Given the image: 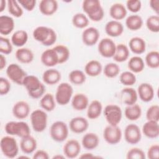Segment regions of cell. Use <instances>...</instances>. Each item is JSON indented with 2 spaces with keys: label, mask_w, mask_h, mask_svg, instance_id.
I'll return each mask as SVG.
<instances>
[{
  "label": "cell",
  "mask_w": 159,
  "mask_h": 159,
  "mask_svg": "<svg viewBox=\"0 0 159 159\" xmlns=\"http://www.w3.org/2000/svg\"><path fill=\"white\" fill-rule=\"evenodd\" d=\"M22 85L25 88L29 96L33 99L41 98L45 92V86L35 75H27Z\"/></svg>",
  "instance_id": "1"
},
{
  "label": "cell",
  "mask_w": 159,
  "mask_h": 159,
  "mask_svg": "<svg viewBox=\"0 0 159 159\" xmlns=\"http://www.w3.org/2000/svg\"><path fill=\"white\" fill-rule=\"evenodd\" d=\"M82 9L88 17L94 22L101 21L104 16V11L98 0H84Z\"/></svg>",
  "instance_id": "2"
},
{
  "label": "cell",
  "mask_w": 159,
  "mask_h": 159,
  "mask_svg": "<svg viewBox=\"0 0 159 159\" xmlns=\"http://www.w3.org/2000/svg\"><path fill=\"white\" fill-rule=\"evenodd\" d=\"M4 130L7 134L16 135L21 139L30 135V127L24 121H9L5 124Z\"/></svg>",
  "instance_id": "3"
},
{
  "label": "cell",
  "mask_w": 159,
  "mask_h": 159,
  "mask_svg": "<svg viewBox=\"0 0 159 159\" xmlns=\"http://www.w3.org/2000/svg\"><path fill=\"white\" fill-rule=\"evenodd\" d=\"M0 147L3 155L8 158H14L19 153V145L17 140L12 135H6L1 138Z\"/></svg>",
  "instance_id": "4"
},
{
  "label": "cell",
  "mask_w": 159,
  "mask_h": 159,
  "mask_svg": "<svg viewBox=\"0 0 159 159\" xmlns=\"http://www.w3.org/2000/svg\"><path fill=\"white\" fill-rule=\"evenodd\" d=\"M73 94V89L68 83H60L57 88L55 99L56 102L61 106L68 104L71 100Z\"/></svg>",
  "instance_id": "5"
},
{
  "label": "cell",
  "mask_w": 159,
  "mask_h": 159,
  "mask_svg": "<svg viewBox=\"0 0 159 159\" xmlns=\"http://www.w3.org/2000/svg\"><path fill=\"white\" fill-rule=\"evenodd\" d=\"M30 123L33 130L37 132H42L47 126L48 116L45 111L35 109L30 114Z\"/></svg>",
  "instance_id": "6"
},
{
  "label": "cell",
  "mask_w": 159,
  "mask_h": 159,
  "mask_svg": "<svg viewBox=\"0 0 159 159\" xmlns=\"http://www.w3.org/2000/svg\"><path fill=\"white\" fill-rule=\"evenodd\" d=\"M50 135L55 142H62L65 141L69 133V128L63 121L57 120L53 122L50 128Z\"/></svg>",
  "instance_id": "7"
},
{
  "label": "cell",
  "mask_w": 159,
  "mask_h": 159,
  "mask_svg": "<svg viewBox=\"0 0 159 159\" xmlns=\"http://www.w3.org/2000/svg\"><path fill=\"white\" fill-rule=\"evenodd\" d=\"M103 113L106 121L109 125H118L121 121L122 112L121 108L116 104L107 105Z\"/></svg>",
  "instance_id": "8"
},
{
  "label": "cell",
  "mask_w": 159,
  "mask_h": 159,
  "mask_svg": "<svg viewBox=\"0 0 159 159\" xmlns=\"http://www.w3.org/2000/svg\"><path fill=\"white\" fill-rule=\"evenodd\" d=\"M6 73L11 81L19 85H22L23 81L27 75L21 66L16 63L9 65L6 68Z\"/></svg>",
  "instance_id": "9"
},
{
  "label": "cell",
  "mask_w": 159,
  "mask_h": 159,
  "mask_svg": "<svg viewBox=\"0 0 159 159\" xmlns=\"http://www.w3.org/2000/svg\"><path fill=\"white\" fill-rule=\"evenodd\" d=\"M122 136V131L118 125H107L103 130V138L110 145H116L119 143Z\"/></svg>",
  "instance_id": "10"
},
{
  "label": "cell",
  "mask_w": 159,
  "mask_h": 159,
  "mask_svg": "<svg viewBox=\"0 0 159 159\" xmlns=\"http://www.w3.org/2000/svg\"><path fill=\"white\" fill-rule=\"evenodd\" d=\"M124 139L129 144L138 143L142 139V131L139 127L135 124H128L124 129Z\"/></svg>",
  "instance_id": "11"
},
{
  "label": "cell",
  "mask_w": 159,
  "mask_h": 159,
  "mask_svg": "<svg viewBox=\"0 0 159 159\" xmlns=\"http://www.w3.org/2000/svg\"><path fill=\"white\" fill-rule=\"evenodd\" d=\"M116 49L115 42L109 38H104L100 40L98 50L99 54L104 58H112Z\"/></svg>",
  "instance_id": "12"
},
{
  "label": "cell",
  "mask_w": 159,
  "mask_h": 159,
  "mask_svg": "<svg viewBox=\"0 0 159 159\" xmlns=\"http://www.w3.org/2000/svg\"><path fill=\"white\" fill-rule=\"evenodd\" d=\"M100 37L98 29L94 27L86 28L82 32L81 39L83 43L89 47H91L97 43Z\"/></svg>",
  "instance_id": "13"
},
{
  "label": "cell",
  "mask_w": 159,
  "mask_h": 159,
  "mask_svg": "<svg viewBox=\"0 0 159 159\" xmlns=\"http://www.w3.org/2000/svg\"><path fill=\"white\" fill-rule=\"evenodd\" d=\"M63 152L65 157L68 158H75L80 153L81 145L77 140L70 139L63 145Z\"/></svg>",
  "instance_id": "14"
},
{
  "label": "cell",
  "mask_w": 159,
  "mask_h": 159,
  "mask_svg": "<svg viewBox=\"0 0 159 159\" xmlns=\"http://www.w3.org/2000/svg\"><path fill=\"white\" fill-rule=\"evenodd\" d=\"M89 127L88 120L83 117H75L71 119L69 122L70 130L75 134L84 132Z\"/></svg>",
  "instance_id": "15"
},
{
  "label": "cell",
  "mask_w": 159,
  "mask_h": 159,
  "mask_svg": "<svg viewBox=\"0 0 159 159\" xmlns=\"http://www.w3.org/2000/svg\"><path fill=\"white\" fill-rule=\"evenodd\" d=\"M137 93L138 97H139L140 100L145 102L151 101L155 94L154 89L152 85L148 83H141L137 88Z\"/></svg>",
  "instance_id": "16"
},
{
  "label": "cell",
  "mask_w": 159,
  "mask_h": 159,
  "mask_svg": "<svg viewBox=\"0 0 159 159\" xmlns=\"http://www.w3.org/2000/svg\"><path fill=\"white\" fill-rule=\"evenodd\" d=\"M30 111L29 104L24 101H19L16 102L12 109L13 116L18 119H24L27 118Z\"/></svg>",
  "instance_id": "17"
},
{
  "label": "cell",
  "mask_w": 159,
  "mask_h": 159,
  "mask_svg": "<svg viewBox=\"0 0 159 159\" xmlns=\"http://www.w3.org/2000/svg\"><path fill=\"white\" fill-rule=\"evenodd\" d=\"M40 61L44 66L47 67H53L58 64V57L53 48L43 52L40 56Z\"/></svg>",
  "instance_id": "18"
},
{
  "label": "cell",
  "mask_w": 159,
  "mask_h": 159,
  "mask_svg": "<svg viewBox=\"0 0 159 159\" xmlns=\"http://www.w3.org/2000/svg\"><path fill=\"white\" fill-rule=\"evenodd\" d=\"M104 30L106 34L109 37H117L122 34L124 32V26L120 22L112 20L106 24Z\"/></svg>",
  "instance_id": "19"
},
{
  "label": "cell",
  "mask_w": 159,
  "mask_h": 159,
  "mask_svg": "<svg viewBox=\"0 0 159 159\" xmlns=\"http://www.w3.org/2000/svg\"><path fill=\"white\" fill-rule=\"evenodd\" d=\"M58 8V4L56 0H42L39 5L41 14L46 16L54 14Z\"/></svg>",
  "instance_id": "20"
},
{
  "label": "cell",
  "mask_w": 159,
  "mask_h": 159,
  "mask_svg": "<svg viewBox=\"0 0 159 159\" xmlns=\"http://www.w3.org/2000/svg\"><path fill=\"white\" fill-rule=\"evenodd\" d=\"M71 103L75 110L81 111L87 109L89 105V99L84 93H76L72 97Z\"/></svg>",
  "instance_id": "21"
},
{
  "label": "cell",
  "mask_w": 159,
  "mask_h": 159,
  "mask_svg": "<svg viewBox=\"0 0 159 159\" xmlns=\"http://www.w3.org/2000/svg\"><path fill=\"white\" fill-rule=\"evenodd\" d=\"M142 132L149 139H155L159 135L158 122L147 120L142 126Z\"/></svg>",
  "instance_id": "22"
},
{
  "label": "cell",
  "mask_w": 159,
  "mask_h": 159,
  "mask_svg": "<svg viewBox=\"0 0 159 159\" xmlns=\"http://www.w3.org/2000/svg\"><path fill=\"white\" fill-rule=\"evenodd\" d=\"M37 147V142L36 139L30 135L22 138L20 142V148L21 151L25 154H31L34 153Z\"/></svg>",
  "instance_id": "23"
},
{
  "label": "cell",
  "mask_w": 159,
  "mask_h": 159,
  "mask_svg": "<svg viewBox=\"0 0 159 159\" xmlns=\"http://www.w3.org/2000/svg\"><path fill=\"white\" fill-rule=\"evenodd\" d=\"M120 97L122 102L127 106L135 104L138 99L137 91L130 87L123 88L120 91Z\"/></svg>",
  "instance_id": "24"
},
{
  "label": "cell",
  "mask_w": 159,
  "mask_h": 159,
  "mask_svg": "<svg viewBox=\"0 0 159 159\" xmlns=\"http://www.w3.org/2000/svg\"><path fill=\"white\" fill-rule=\"evenodd\" d=\"M99 143V139L98 135L93 132L85 134L81 139V145L86 150L95 149Z\"/></svg>",
  "instance_id": "25"
},
{
  "label": "cell",
  "mask_w": 159,
  "mask_h": 159,
  "mask_svg": "<svg viewBox=\"0 0 159 159\" xmlns=\"http://www.w3.org/2000/svg\"><path fill=\"white\" fill-rule=\"evenodd\" d=\"M15 22L14 19L9 16L2 15L0 16V34L2 35L10 34L14 30Z\"/></svg>",
  "instance_id": "26"
},
{
  "label": "cell",
  "mask_w": 159,
  "mask_h": 159,
  "mask_svg": "<svg viewBox=\"0 0 159 159\" xmlns=\"http://www.w3.org/2000/svg\"><path fill=\"white\" fill-rule=\"evenodd\" d=\"M61 73L55 68H50L45 70L42 75L43 82L48 85L57 84L61 80Z\"/></svg>",
  "instance_id": "27"
},
{
  "label": "cell",
  "mask_w": 159,
  "mask_h": 159,
  "mask_svg": "<svg viewBox=\"0 0 159 159\" xmlns=\"http://www.w3.org/2000/svg\"><path fill=\"white\" fill-rule=\"evenodd\" d=\"M127 14L125 6L121 3H114L109 9V15L115 20L119 21L124 19Z\"/></svg>",
  "instance_id": "28"
},
{
  "label": "cell",
  "mask_w": 159,
  "mask_h": 159,
  "mask_svg": "<svg viewBox=\"0 0 159 159\" xmlns=\"http://www.w3.org/2000/svg\"><path fill=\"white\" fill-rule=\"evenodd\" d=\"M129 49L135 54L140 55L145 52L146 50V42L141 37H134L130 39L129 42Z\"/></svg>",
  "instance_id": "29"
},
{
  "label": "cell",
  "mask_w": 159,
  "mask_h": 159,
  "mask_svg": "<svg viewBox=\"0 0 159 159\" xmlns=\"http://www.w3.org/2000/svg\"><path fill=\"white\" fill-rule=\"evenodd\" d=\"M52 29V28L43 25L37 27L33 31V37L36 41L43 45L48 40Z\"/></svg>",
  "instance_id": "30"
},
{
  "label": "cell",
  "mask_w": 159,
  "mask_h": 159,
  "mask_svg": "<svg viewBox=\"0 0 159 159\" xmlns=\"http://www.w3.org/2000/svg\"><path fill=\"white\" fill-rule=\"evenodd\" d=\"M15 56L19 62L24 64L31 63L34 58L32 51L30 48L25 47L18 48L16 52Z\"/></svg>",
  "instance_id": "31"
},
{
  "label": "cell",
  "mask_w": 159,
  "mask_h": 159,
  "mask_svg": "<svg viewBox=\"0 0 159 159\" xmlns=\"http://www.w3.org/2000/svg\"><path fill=\"white\" fill-rule=\"evenodd\" d=\"M102 71V66L101 63L96 60H90L84 66L85 74L91 77L99 76L101 73Z\"/></svg>",
  "instance_id": "32"
},
{
  "label": "cell",
  "mask_w": 159,
  "mask_h": 159,
  "mask_svg": "<svg viewBox=\"0 0 159 159\" xmlns=\"http://www.w3.org/2000/svg\"><path fill=\"white\" fill-rule=\"evenodd\" d=\"M102 111V105L98 100L92 101L87 107V117L89 119H96L98 118Z\"/></svg>",
  "instance_id": "33"
},
{
  "label": "cell",
  "mask_w": 159,
  "mask_h": 159,
  "mask_svg": "<svg viewBox=\"0 0 159 159\" xmlns=\"http://www.w3.org/2000/svg\"><path fill=\"white\" fill-rule=\"evenodd\" d=\"M28 34L24 30H16L11 36L12 44L17 47H22L28 40Z\"/></svg>",
  "instance_id": "34"
},
{
  "label": "cell",
  "mask_w": 159,
  "mask_h": 159,
  "mask_svg": "<svg viewBox=\"0 0 159 159\" xmlns=\"http://www.w3.org/2000/svg\"><path fill=\"white\" fill-rule=\"evenodd\" d=\"M129 57V49L124 43H119L116 45L115 53L112 57L113 60L119 63L126 61Z\"/></svg>",
  "instance_id": "35"
},
{
  "label": "cell",
  "mask_w": 159,
  "mask_h": 159,
  "mask_svg": "<svg viewBox=\"0 0 159 159\" xmlns=\"http://www.w3.org/2000/svg\"><path fill=\"white\" fill-rule=\"evenodd\" d=\"M143 23L142 18L137 14L130 15L125 19V25L127 28L132 31H136L141 29Z\"/></svg>",
  "instance_id": "36"
},
{
  "label": "cell",
  "mask_w": 159,
  "mask_h": 159,
  "mask_svg": "<svg viewBox=\"0 0 159 159\" xmlns=\"http://www.w3.org/2000/svg\"><path fill=\"white\" fill-rule=\"evenodd\" d=\"M41 107L47 112L53 111L56 107V101L54 96L52 93L45 94L40 100Z\"/></svg>",
  "instance_id": "37"
},
{
  "label": "cell",
  "mask_w": 159,
  "mask_h": 159,
  "mask_svg": "<svg viewBox=\"0 0 159 159\" xmlns=\"http://www.w3.org/2000/svg\"><path fill=\"white\" fill-rule=\"evenodd\" d=\"M128 68L134 73L142 72L145 68V63L142 58L139 56H134L131 57L127 64Z\"/></svg>",
  "instance_id": "38"
},
{
  "label": "cell",
  "mask_w": 159,
  "mask_h": 159,
  "mask_svg": "<svg viewBox=\"0 0 159 159\" xmlns=\"http://www.w3.org/2000/svg\"><path fill=\"white\" fill-rule=\"evenodd\" d=\"M124 115L129 120H137L142 116V108L136 103L130 106H127L125 108Z\"/></svg>",
  "instance_id": "39"
},
{
  "label": "cell",
  "mask_w": 159,
  "mask_h": 159,
  "mask_svg": "<svg viewBox=\"0 0 159 159\" xmlns=\"http://www.w3.org/2000/svg\"><path fill=\"white\" fill-rule=\"evenodd\" d=\"M72 24L78 29H84L89 24V18L83 13H76L73 15L71 19Z\"/></svg>",
  "instance_id": "40"
},
{
  "label": "cell",
  "mask_w": 159,
  "mask_h": 159,
  "mask_svg": "<svg viewBox=\"0 0 159 159\" xmlns=\"http://www.w3.org/2000/svg\"><path fill=\"white\" fill-rule=\"evenodd\" d=\"M70 81L75 85H81L86 81V74L80 70H74L68 75Z\"/></svg>",
  "instance_id": "41"
},
{
  "label": "cell",
  "mask_w": 159,
  "mask_h": 159,
  "mask_svg": "<svg viewBox=\"0 0 159 159\" xmlns=\"http://www.w3.org/2000/svg\"><path fill=\"white\" fill-rule=\"evenodd\" d=\"M7 6L9 13L12 16L19 18L24 13L21 6L17 1L8 0L7 1Z\"/></svg>",
  "instance_id": "42"
},
{
  "label": "cell",
  "mask_w": 159,
  "mask_h": 159,
  "mask_svg": "<svg viewBox=\"0 0 159 159\" xmlns=\"http://www.w3.org/2000/svg\"><path fill=\"white\" fill-rule=\"evenodd\" d=\"M145 64L150 68L157 69L159 67V53L158 51L148 52L145 58Z\"/></svg>",
  "instance_id": "43"
},
{
  "label": "cell",
  "mask_w": 159,
  "mask_h": 159,
  "mask_svg": "<svg viewBox=\"0 0 159 159\" xmlns=\"http://www.w3.org/2000/svg\"><path fill=\"white\" fill-rule=\"evenodd\" d=\"M58 57V64H62L68 61L70 52L67 47L63 45H58L53 47Z\"/></svg>",
  "instance_id": "44"
},
{
  "label": "cell",
  "mask_w": 159,
  "mask_h": 159,
  "mask_svg": "<svg viewBox=\"0 0 159 159\" xmlns=\"http://www.w3.org/2000/svg\"><path fill=\"white\" fill-rule=\"evenodd\" d=\"M120 71V69L119 66L115 63H107L103 69L104 75L109 78L116 77L119 74Z\"/></svg>",
  "instance_id": "45"
},
{
  "label": "cell",
  "mask_w": 159,
  "mask_h": 159,
  "mask_svg": "<svg viewBox=\"0 0 159 159\" xmlns=\"http://www.w3.org/2000/svg\"><path fill=\"white\" fill-rule=\"evenodd\" d=\"M119 80L123 85L130 86L136 83L137 78L134 73L130 71H125L120 75Z\"/></svg>",
  "instance_id": "46"
},
{
  "label": "cell",
  "mask_w": 159,
  "mask_h": 159,
  "mask_svg": "<svg viewBox=\"0 0 159 159\" xmlns=\"http://www.w3.org/2000/svg\"><path fill=\"white\" fill-rule=\"evenodd\" d=\"M146 26L152 32L157 33L159 32V16L152 15L146 20Z\"/></svg>",
  "instance_id": "47"
},
{
  "label": "cell",
  "mask_w": 159,
  "mask_h": 159,
  "mask_svg": "<svg viewBox=\"0 0 159 159\" xmlns=\"http://www.w3.org/2000/svg\"><path fill=\"white\" fill-rule=\"evenodd\" d=\"M12 52L11 41L6 37H0V52L3 55H9Z\"/></svg>",
  "instance_id": "48"
},
{
  "label": "cell",
  "mask_w": 159,
  "mask_h": 159,
  "mask_svg": "<svg viewBox=\"0 0 159 159\" xmlns=\"http://www.w3.org/2000/svg\"><path fill=\"white\" fill-rule=\"evenodd\" d=\"M146 119L147 120L158 122L159 120V106L157 104L150 106L146 112Z\"/></svg>",
  "instance_id": "49"
},
{
  "label": "cell",
  "mask_w": 159,
  "mask_h": 159,
  "mask_svg": "<svg viewBox=\"0 0 159 159\" xmlns=\"http://www.w3.org/2000/svg\"><path fill=\"white\" fill-rule=\"evenodd\" d=\"M127 159H145L146 158L144 152L139 148L134 147L130 148L127 153Z\"/></svg>",
  "instance_id": "50"
},
{
  "label": "cell",
  "mask_w": 159,
  "mask_h": 159,
  "mask_svg": "<svg viewBox=\"0 0 159 159\" xmlns=\"http://www.w3.org/2000/svg\"><path fill=\"white\" fill-rule=\"evenodd\" d=\"M126 9L130 12L137 13L142 8V2L140 0H128L126 2Z\"/></svg>",
  "instance_id": "51"
},
{
  "label": "cell",
  "mask_w": 159,
  "mask_h": 159,
  "mask_svg": "<svg viewBox=\"0 0 159 159\" xmlns=\"http://www.w3.org/2000/svg\"><path fill=\"white\" fill-rule=\"evenodd\" d=\"M11 90V83L9 81L4 78H0V94L4 96L7 94Z\"/></svg>",
  "instance_id": "52"
},
{
  "label": "cell",
  "mask_w": 159,
  "mask_h": 159,
  "mask_svg": "<svg viewBox=\"0 0 159 159\" xmlns=\"http://www.w3.org/2000/svg\"><path fill=\"white\" fill-rule=\"evenodd\" d=\"M147 158L149 159H157L159 157V145L153 144L151 145L147 150Z\"/></svg>",
  "instance_id": "53"
},
{
  "label": "cell",
  "mask_w": 159,
  "mask_h": 159,
  "mask_svg": "<svg viewBox=\"0 0 159 159\" xmlns=\"http://www.w3.org/2000/svg\"><path fill=\"white\" fill-rule=\"evenodd\" d=\"M22 7L27 11H32L35 7L36 0H19L17 1Z\"/></svg>",
  "instance_id": "54"
},
{
  "label": "cell",
  "mask_w": 159,
  "mask_h": 159,
  "mask_svg": "<svg viewBox=\"0 0 159 159\" xmlns=\"http://www.w3.org/2000/svg\"><path fill=\"white\" fill-rule=\"evenodd\" d=\"M33 159H48V153L43 150H38L34 152L32 157Z\"/></svg>",
  "instance_id": "55"
},
{
  "label": "cell",
  "mask_w": 159,
  "mask_h": 159,
  "mask_svg": "<svg viewBox=\"0 0 159 159\" xmlns=\"http://www.w3.org/2000/svg\"><path fill=\"white\" fill-rule=\"evenodd\" d=\"M57 39V34H56L55 31L52 29V30H51L50 35V36H49L48 40L43 44V45L47 46V47L51 46V45H53V44L56 42Z\"/></svg>",
  "instance_id": "56"
},
{
  "label": "cell",
  "mask_w": 159,
  "mask_h": 159,
  "mask_svg": "<svg viewBox=\"0 0 159 159\" xmlns=\"http://www.w3.org/2000/svg\"><path fill=\"white\" fill-rule=\"evenodd\" d=\"M149 6L150 8L158 16L159 13V1L158 0H150L149 1Z\"/></svg>",
  "instance_id": "57"
},
{
  "label": "cell",
  "mask_w": 159,
  "mask_h": 159,
  "mask_svg": "<svg viewBox=\"0 0 159 159\" xmlns=\"http://www.w3.org/2000/svg\"><path fill=\"white\" fill-rule=\"evenodd\" d=\"M6 65H7L6 58L3 54L1 53L0 54V70H2L6 67Z\"/></svg>",
  "instance_id": "58"
},
{
  "label": "cell",
  "mask_w": 159,
  "mask_h": 159,
  "mask_svg": "<svg viewBox=\"0 0 159 159\" xmlns=\"http://www.w3.org/2000/svg\"><path fill=\"white\" fill-rule=\"evenodd\" d=\"M96 157L93 155L92 153H83L80 156V158H96Z\"/></svg>",
  "instance_id": "59"
},
{
  "label": "cell",
  "mask_w": 159,
  "mask_h": 159,
  "mask_svg": "<svg viewBox=\"0 0 159 159\" xmlns=\"http://www.w3.org/2000/svg\"><path fill=\"white\" fill-rule=\"evenodd\" d=\"M7 6V1L5 0H0V12H2L4 11Z\"/></svg>",
  "instance_id": "60"
},
{
  "label": "cell",
  "mask_w": 159,
  "mask_h": 159,
  "mask_svg": "<svg viewBox=\"0 0 159 159\" xmlns=\"http://www.w3.org/2000/svg\"><path fill=\"white\" fill-rule=\"evenodd\" d=\"M65 156H63V155H59V154H57L55 155H54L52 158L53 159H63V158H65Z\"/></svg>",
  "instance_id": "61"
},
{
  "label": "cell",
  "mask_w": 159,
  "mask_h": 159,
  "mask_svg": "<svg viewBox=\"0 0 159 159\" xmlns=\"http://www.w3.org/2000/svg\"><path fill=\"white\" fill-rule=\"evenodd\" d=\"M29 158L28 157H26V156H20V157H19V158Z\"/></svg>",
  "instance_id": "62"
}]
</instances>
